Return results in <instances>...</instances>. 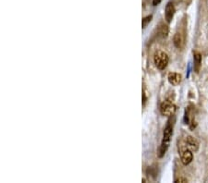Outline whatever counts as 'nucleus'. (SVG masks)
Returning <instances> with one entry per match:
<instances>
[{
    "label": "nucleus",
    "mask_w": 208,
    "mask_h": 183,
    "mask_svg": "<svg viewBox=\"0 0 208 183\" xmlns=\"http://www.w3.org/2000/svg\"><path fill=\"white\" fill-rule=\"evenodd\" d=\"M174 121H172L171 119L168 122V124L166 126V128L164 129V132H163V140L161 143V145L159 147L158 150V157L162 158L165 154L167 153L169 144H170V141H171V136L173 134V126H174Z\"/></svg>",
    "instance_id": "obj_1"
},
{
    "label": "nucleus",
    "mask_w": 208,
    "mask_h": 183,
    "mask_svg": "<svg viewBox=\"0 0 208 183\" xmlns=\"http://www.w3.org/2000/svg\"><path fill=\"white\" fill-rule=\"evenodd\" d=\"M179 154L180 156L181 163L183 165H185V166L189 165L193 159L192 151L188 147V145L186 144L185 141L180 142L179 143Z\"/></svg>",
    "instance_id": "obj_2"
},
{
    "label": "nucleus",
    "mask_w": 208,
    "mask_h": 183,
    "mask_svg": "<svg viewBox=\"0 0 208 183\" xmlns=\"http://www.w3.org/2000/svg\"><path fill=\"white\" fill-rule=\"evenodd\" d=\"M153 61H154V64L157 66V68L158 70L162 71L167 68L168 61H169V57L167 53H165L163 51H157L153 55Z\"/></svg>",
    "instance_id": "obj_3"
},
{
    "label": "nucleus",
    "mask_w": 208,
    "mask_h": 183,
    "mask_svg": "<svg viewBox=\"0 0 208 183\" xmlns=\"http://www.w3.org/2000/svg\"><path fill=\"white\" fill-rule=\"evenodd\" d=\"M176 112V105L171 101H164L160 105V113L165 116H172Z\"/></svg>",
    "instance_id": "obj_4"
},
{
    "label": "nucleus",
    "mask_w": 208,
    "mask_h": 183,
    "mask_svg": "<svg viewBox=\"0 0 208 183\" xmlns=\"http://www.w3.org/2000/svg\"><path fill=\"white\" fill-rule=\"evenodd\" d=\"M173 43L178 49H183L186 44L185 35L182 32H176L173 37Z\"/></svg>",
    "instance_id": "obj_5"
},
{
    "label": "nucleus",
    "mask_w": 208,
    "mask_h": 183,
    "mask_svg": "<svg viewBox=\"0 0 208 183\" xmlns=\"http://www.w3.org/2000/svg\"><path fill=\"white\" fill-rule=\"evenodd\" d=\"M174 14H175V7L173 5V3L168 2L166 6V10H165V18L167 22H171V21L174 18Z\"/></svg>",
    "instance_id": "obj_6"
},
{
    "label": "nucleus",
    "mask_w": 208,
    "mask_h": 183,
    "mask_svg": "<svg viewBox=\"0 0 208 183\" xmlns=\"http://www.w3.org/2000/svg\"><path fill=\"white\" fill-rule=\"evenodd\" d=\"M185 143L188 145V147L192 151V152H197L199 149V142L192 136H187L185 138Z\"/></svg>",
    "instance_id": "obj_7"
},
{
    "label": "nucleus",
    "mask_w": 208,
    "mask_h": 183,
    "mask_svg": "<svg viewBox=\"0 0 208 183\" xmlns=\"http://www.w3.org/2000/svg\"><path fill=\"white\" fill-rule=\"evenodd\" d=\"M168 80L170 84L174 85V86H177L179 85L180 82H181V80H182V77L180 73H177V72H170L168 76Z\"/></svg>",
    "instance_id": "obj_8"
},
{
    "label": "nucleus",
    "mask_w": 208,
    "mask_h": 183,
    "mask_svg": "<svg viewBox=\"0 0 208 183\" xmlns=\"http://www.w3.org/2000/svg\"><path fill=\"white\" fill-rule=\"evenodd\" d=\"M193 61H194V66H193L194 71L196 73H198L200 71L201 63H202V55H201L200 53H198V52H195L194 53V55H193Z\"/></svg>",
    "instance_id": "obj_9"
},
{
    "label": "nucleus",
    "mask_w": 208,
    "mask_h": 183,
    "mask_svg": "<svg viewBox=\"0 0 208 183\" xmlns=\"http://www.w3.org/2000/svg\"><path fill=\"white\" fill-rule=\"evenodd\" d=\"M158 32H159V35L161 37H167L168 34V25L162 24L160 26V28L158 29Z\"/></svg>",
    "instance_id": "obj_10"
},
{
    "label": "nucleus",
    "mask_w": 208,
    "mask_h": 183,
    "mask_svg": "<svg viewBox=\"0 0 208 183\" xmlns=\"http://www.w3.org/2000/svg\"><path fill=\"white\" fill-rule=\"evenodd\" d=\"M152 18H153V16H152V15H149V16H147V17H145V18L142 19V28H145V27L151 22Z\"/></svg>",
    "instance_id": "obj_11"
},
{
    "label": "nucleus",
    "mask_w": 208,
    "mask_h": 183,
    "mask_svg": "<svg viewBox=\"0 0 208 183\" xmlns=\"http://www.w3.org/2000/svg\"><path fill=\"white\" fill-rule=\"evenodd\" d=\"M175 182H176V183H179V182H180V183H185V182H188V179L185 178V177H179V178L175 179Z\"/></svg>",
    "instance_id": "obj_12"
},
{
    "label": "nucleus",
    "mask_w": 208,
    "mask_h": 183,
    "mask_svg": "<svg viewBox=\"0 0 208 183\" xmlns=\"http://www.w3.org/2000/svg\"><path fill=\"white\" fill-rule=\"evenodd\" d=\"M161 1H162V0H153V6H157L158 4L161 3Z\"/></svg>",
    "instance_id": "obj_13"
}]
</instances>
